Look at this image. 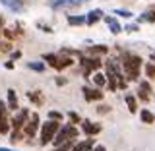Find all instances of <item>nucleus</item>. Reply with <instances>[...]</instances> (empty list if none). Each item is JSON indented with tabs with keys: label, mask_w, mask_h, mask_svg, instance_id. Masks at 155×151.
Returning a JSON list of instances; mask_svg holds the SVG:
<instances>
[{
	"label": "nucleus",
	"mask_w": 155,
	"mask_h": 151,
	"mask_svg": "<svg viewBox=\"0 0 155 151\" xmlns=\"http://www.w3.org/2000/svg\"><path fill=\"white\" fill-rule=\"evenodd\" d=\"M120 66L128 81H138L140 80V70H142V58L134 52H122L120 56Z\"/></svg>",
	"instance_id": "nucleus-1"
},
{
	"label": "nucleus",
	"mask_w": 155,
	"mask_h": 151,
	"mask_svg": "<svg viewBox=\"0 0 155 151\" xmlns=\"http://www.w3.org/2000/svg\"><path fill=\"white\" fill-rule=\"evenodd\" d=\"M58 130H60V122H58V120H51V118H48L47 122H43L41 128H39V143H41V145L52 143V140H54V136H56Z\"/></svg>",
	"instance_id": "nucleus-2"
},
{
	"label": "nucleus",
	"mask_w": 155,
	"mask_h": 151,
	"mask_svg": "<svg viewBox=\"0 0 155 151\" xmlns=\"http://www.w3.org/2000/svg\"><path fill=\"white\" fill-rule=\"evenodd\" d=\"M78 136H80V130H78L74 124H64V126H60V130L56 132L54 140H52V145L58 147V145H62L66 142H74Z\"/></svg>",
	"instance_id": "nucleus-3"
},
{
	"label": "nucleus",
	"mask_w": 155,
	"mask_h": 151,
	"mask_svg": "<svg viewBox=\"0 0 155 151\" xmlns=\"http://www.w3.org/2000/svg\"><path fill=\"white\" fill-rule=\"evenodd\" d=\"M80 64H81V74L84 77H91L93 76V72H97L101 68L103 62L99 60V56H80Z\"/></svg>",
	"instance_id": "nucleus-4"
},
{
	"label": "nucleus",
	"mask_w": 155,
	"mask_h": 151,
	"mask_svg": "<svg viewBox=\"0 0 155 151\" xmlns=\"http://www.w3.org/2000/svg\"><path fill=\"white\" fill-rule=\"evenodd\" d=\"M39 128H41V118H39V114L37 113H31L29 114V120L25 122V126H23V136L25 138H35L37 132H39Z\"/></svg>",
	"instance_id": "nucleus-5"
},
{
	"label": "nucleus",
	"mask_w": 155,
	"mask_h": 151,
	"mask_svg": "<svg viewBox=\"0 0 155 151\" xmlns=\"http://www.w3.org/2000/svg\"><path fill=\"white\" fill-rule=\"evenodd\" d=\"M29 114H31V113H29L27 109H21V107H19V110L16 113V116L10 120V126H12L14 132H21L23 126H25V122L29 120Z\"/></svg>",
	"instance_id": "nucleus-6"
},
{
	"label": "nucleus",
	"mask_w": 155,
	"mask_h": 151,
	"mask_svg": "<svg viewBox=\"0 0 155 151\" xmlns=\"http://www.w3.org/2000/svg\"><path fill=\"white\" fill-rule=\"evenodd\" d=\"M10 109H8V105L4 103V101H0V134L2 136H6L10 132Z\"/></svg>",
	"instance_id": "nucleus-7"
},
{
	"label": "nucleus",
	"mask_w": 155,
	"mask_h": 151,
	"mask_svg": "<svg viewBox=\"0 0 155 151\" xmlns=\"http://www.w3.org/2000/svg\"><path fill=\"white\" fill-rule=\"evenodd\" d=\"M52 10H62V8H78L85 0H47Z\"/></svg>",
	"instance_id": "nucleus-8"
},
{
	"label": "nucleus",
	"mask_w": 155,
	"mask_h": 151,
	"mask_svg": "<svg viewBox=\"0 0 155 151\" xmlns=\"http://www.w3.org/2000/svg\"><path fill=\"white\" fill-rule=\"evenodd\" d=\"M81 91H84V97H85V101H101L105 97V93L101 89H97V87H89V85H85V87H81Z\"/></svg>",
	"instance_id": "nucleus-9"
},
{
	"label": "nucleus",
	"mask_w": 155,
	"mask_h": 151,
	"mask_svg": "<svg viewBox=\"0 0 155 151\" xmlns=\"http://www.w3.org/2000/svg\"><path fill=\"white\" fill-rule=\"evenodd\" d=\"M81 130H84V134L87 136V138H93V136H97L101 132V126L89 122V120H81Z\"/></svg>",
	"instance_id": "nucleus-10"
},
{
	"label": "nucleus",
	"mask_w": 155,
	"mask_h": 151,
	"mask_svg": "<svg viewBox=\"0 0 155 151\" xmlns=\"http://www.w3.org/2000/svg\"><path fill=\"white\" fill-rule=\"evenodd\" d=\"M93 147H95L93 138H87V140H84V142H76L74 145H72L70 151H91Z\"/></svg>",
	"instance_id": "nucleus-11"
},
{
	"label": "nucleus",
	"mask_w": 155,
	"mask_h": 151,
	"mask_svg": "<svg viewBox=\"0 0 155 151\" xmlns=\"http://www.w3.org/2000/svg\"><path fill=\"white\" fill-rule=\"evenodd\" d=\"M0 4H4L6 8H10L12 12H23L25 10V4L21 2V0H0Z\"/></svg>",
	"instance_id": "nucleus-12"
},
{
	"label": "nucleus",
	"mask_w": 155,
	"mask_h": 151,
	"mask_svg": "<svg viewBox=\"0 0 155 151\" xmlns=\"http://www.w3.org/2000/svg\"><path fill=\"white\" fill-rule=\"evenodd\" d=\"M27 99L31 101L33 105H37V107H43L45 105V95H43V91H27Z\"/></svg>",
	"instance_id": "nucleus-13"
},
{
	"label": "nucleus",
	"mask_w": 155,
	"mask_h": 151,
	"mask_svg": "<svg viewBox=\"0 0 155 151\" xmlns=\"http://www.w3.org/2000/svg\"><path fill=\"white\" fill-rule=\"evenodd\" d=\"M103 10H99V8H95V10H91L89 14H87V18H85V23L87 25H95L99 19H103Z\"/></svg>",
	"instance_id": "nucleus-14"
},
{
	"label": "nucleus",
	"mask_w": 155,
	"mask_h": 151,
	"mask_svg": "<svg viewBox=\"0 0 155 151\" xmlns=\"http://www.w3.org/2000/svg\"><path fill=\"white\" fill-rule=\"evenodd\" d=\"M72 64H74V58L60 52V54H58V62H56V68H54V70H64V68H70Z\"/></svg>",
	"instance_id": "nucleus-15"
},
{
	"label": "nucleus",
	"mask_w": 155,
	"mask_h": 151,
	"mask_svg": "<svg viewBox=\"0 0 155 151\" xmlns=\"http://www.w3.org/2000/svg\"><path fill=\"white\" fill-rule=\"evenodd\" d=\"M6 105H8L10 110H14V113H18V110H19L18 95H16V91H14V89H8V101H6Z\"/></svg>",
	"instance_id": "nucleus-16"
},
{
	"label": "nucleus",
	"mask_w": 155,
	"mask_h": 151,
	"mask_svg": "<svg viewBox=\"0 0 155 151\" xmlns=\"http://www.w3.org/2000/svg\"><path fill=\"white\" fill-rule=\"evenodd\" d=\"M103 19L107 21V25H109V29H110V33H113V35H118V33L122 31V27H120V23L116 21V19H114L113 16H105Z\"/></svg>",
	"instance_id": "nucleus-17"
},
{
	"label": "nucleus",
	"mask_w": 155,
	"mask_h": 151,
	"mask_svg": "<svg viewBox=\"0 0 155 151\" xmlns=\"http://www.w3.org/2000/svg\"><path fill=\"white\" fill-rule=\"evenodd\" d=\"M87 52H89L91 56H101V54H107L109 48L103 47V45H91V47H87Z\"/></svg>",
	"instance_id": "nucleus-18"
},
{
	"label": "nucleus",
	"mask_w": 155,
	"mask_h": 151,
	"mask_svg": "<svg viewBox=\"0 0 155 151\" xmlns=\"http://www.w3.org/2000/svg\"><path fill=\"white\" fill-rule=\"evenodd\" d=\"M140 118H142L143 124H153L155 122V114L151 113V110H147V109H142V110H140Z\"/></svg>",
	"instance_id": "nucleus-19"
},
{
	"label": "nucleus",
	"mask_w": 155,
	"mask_h": 151,
	"mask_svg": "<svg viewBox=\"0 0 155 151\" xmlns=\"http://www.w3.org/2000/svg\"><path fill=\"white\" fill-rule=\"evenodd\" d=\"M124 101H126V107H128V110L132 114L138 113V101H136V97L134 95H126L124 97Z\"/></svg>",
	"instance_id": "nucleus-20"
},
{
	"label": "nucleus",
	"mask_w": 155,
	"mask_h": 151,
	"mask_svg": "<svg viewBox=\"0 0 155 151\" xmlns=\"http://www.w3.org/2000/svg\"><path fill=\"white\" fill-rule=\"evenodd\" d=\"M91 77H93V84H95L97 89H99V87H105V85H107V76H105V74H101V72H95V74L91 76Z\"/></svg>",
	"instance_id": "nucleus-21"
},
{
	"label": "nucleus",
	"mask_w": 155,
	"mask_h": 151,
	"mask_svg": "<svg viewBox=\"0 0 155 151\" xmlns=\"http://www.w3.org/2000/svg\"><path fill=\"white\" fill-rule=\"evenodd\" d=\"M138 21H145V23H155V10H147L140 16Z\"/></svg>",
	"instance_id": "nucleus-22"
},
{
	"label": "nucleus",
	"mask_w": 155,
	"mask_h": 151,
	"mask_svg": "<svg viewBox=\"0 0 155 151\" xmlns=\"http://www.w3.org/2000/svg\"><path fill=\"white\" fill-rule=\"evenodd\" d=\"M43 60H45L48 66L56 68V62H58V54H52V52H48V54H43Z\"/></svg>",
	"instance_id": "nucleus-23"
},
{
	"label": "nucleus",
	"mask_w": 155,
	"mask_h": 151,
	"mask_svg": "<svg viewBox=\"0 0 155 151\" xmlns=\"http://www.w3.org/2000/svg\"><path fill=\"white\" fill-rule=\"evenodd\" d=\"M68 23L70 25H81V23H85V18L84 16H68Z\"/></svg>",
	"instance_id": "nucleus-24"
},
{
	"label": "nucleus",
	"mask_w": 155,
	"mask_h": 151,
	"mask_svg": "<svg viewBox=\"0 0 155 151\" xmlns=\"http://www.w3.org/2000/svg\"><path fill=\"white\" fill-rule=\"evenodd\" d=\"M68 120H70V124H74V126H76V124H80V122H81V116L78 114L76 110H70V113H68Z\"/></svg>",
	"instance_id": "nucleus-25"
},
{
	"label": "nucleus",
	"mask_w": 155,
	"mask_h": 151,
	"mask_svg": "<svg viewBox=\"0 0 155 151\" xmlns=\"http://www.w3.org/2000/svg\"><path fill=\"white\" fill-rule=\"evenodd\" d=\"M27 68L33 70V72H45V64H43V62H29Z\"/></svg>",
	"instance_id": "nucleus-26"
},
{
	"label": "nucleus",
	"mask_w": 155,
	"mask_h": 151,
	"mask_svg": "<svg viewBox=\"0 0 155 151\" xmlns=\"http://www.w3.org/2000/svg\"><path fill=\"white\" fill-rule=\"evenodd\" d=\"M23 138H25L23 132H14L12 130V134H10V143H18V142H21Z\"/></svg>",
	"instance_id": "nucleus-27"
},
{
	"label": "nucleus",
	"mask_w": 155,
	"mask_h": 151,
	"mask_svg": "<svg viewBox=\"0 0 155 151\" xmlns=\"http://www.w3.org/2000/svg\"><path fill=\"white\" fill-rule=\"evenodd\" d=\"M145 76H147L149 80H155V64H153V62L145 64Z\"/></svg>",
	"instance_id": "nucleus-28"
},
{
	"label": "nucleus",
	"mask_w": 155,
	"mask_h": 151,
	"mask_svg": "<svg viewBox=\"0 0 155 151\" xmlns=\"http://www.w3.org/2000/svg\"><path fill=\"white\" fill-rule=\"evenodd\" d=\"M48 118H51V120H58V122H62L64 114H62V113H58V110H48Z\"/></svg>",
	"instance_id": "nucleus-29"
},
{
	"label": "nucleus",
	"mask_w": 155,
	"mask_h": 151,
	"mask_svg": "<svg viewBox=\"0 0 155 151\" xmlns=\"http://www.w3.org/2000/svg\"><path fill=\"white\" fill-rule=\"evenodd\" d=\"M74 143H76V140H74V142H66V143L58 145V147H54L52 151H70V149H72V145H74Z\"/></svg>",
	"instance_id": "nucleus-30"
},
{
	"label": "nucleus",
	"mask_w": 155,
	"mask_h": 151,
	"mask_svg": "<svg viewBox=\"0 0 155 151\" xmlns=\"http://www.w3.org/2000/svg\"><path fill=\"white\" fill-rule=\"evenodd\" d=\"M114 14H116V16H120V18H124V19L132 18V12H130V10H114Z\"/></svg>",
	"instance_id": "nucleus-31"
},
{
	"label": "nucleus",
	"mask_w": 155,
	"mask_h": 151,
	"mask_svg": "<svg viewBox=\"0 0 155 151\" xmlns=\"http://www.w3.org/2000/svg\"><path fill=\"white\" fill-rule=\"evenodd\" d=\"M110 110V107H107V105H101V107H97V113L99 114H107Z\"/></svg>",
	"instance_id": "nucleus-32"
},
{
	"label": "nucleus",
	"mask_w": 155,
	"mask_h": 151,
	"mask_svg": "<svg viewBox=\"0 0 155 151\" xmlns=\"http://www.w3.org/2000/svg\"><path fill=\"white\" fill-rule=\"evenodd\" d=\"M39 27H41V31H45V33H52V29L48 27V25H45V23H37Z\"/></svg>",
	"instance_id": "nucleus-33"
},
{
	"label": "nucleus",
	"mask_w": 155,
	"mask_h": 151,
	"mask_svg": "<svg viewBox=\"0 0 155 151\" xmlns=\"http://www.w3.org/2000/svg\"><path fill=\"white\" fill-rule=\"evenodd\" d=\"M124 29L128 33H134V31H138V29H140V25H134V23H132V25H128V27H124Z\"/></svg>",
	"instance_id": "nucleus-34"
},
{
	"label": "nucleus",
	"mask_w": 155,
	"mask_h": 151,
	"mask_svg": "<svg viewBox=\"0 0 155 151\" xmlns=\"http://www.w3.org/2000/svg\"><path fill=\"white\" fill-rule=\"evenodd\" d=\"M66 84H68L66 77H56V85H66Z\"/></svg>",
	"instance_id": "nucleus-35"
},
{
	"label": "nucleus",
	"mask_w": 155,
	"mask_h": 151,
	"mask_svg": "<svg viewBox=\"0 0 155 151\" xmlns=\"http://www.w3.org/2000/svg\"><path fill=\"white\" fill-rule=\"evenodd\" d=\"M18 58H21V51H14L12 52V60H18Z\"/></svg>",
	"instance_id": "nucleus-36"
},
{
	"label": "nucleus",
	"mask_w": 155,
	"mask_h": 151,
	"mask_svg": "<svg viewBox=\"0 0 155 151\" xmlns=\"http://www.w3.org/2000/svg\"><path fill=\"white\" fill-rule=\"evenodd\" d=\"M91 151H107V147H105V145H95Z\"/></svg>",
	"instance_id": "nucleus-37"
},
{
	"label": "nucleus",
	"mask_w": 155,
	"mask_h": 151,
	"mask_svg": "<svg viewBox=\"0 0 155 151\" xmlns=\"http://www.w3.org/2000/svg\"><path fill=\"white\" fill-rule=\"evenodd\" d=\"M0 48L2 51H10V43H0Z\"/></svg>",
	"instance_id": "nucleus-38"
},
{
	"label": "nucleus",
	"mask_w": 155,
	"mask_h": 151,
	"mask_svg": "<svg viewBox=\"0 0 155 151\" xmlns=\"http://www.w3.org/2000/svg\"><path fill=\"white\" fill-rule=\"evenodd\" d=\"M8 68V70H14V60H10V62H6V64H4Z\"/></svg>",
	"instance_id": "nucleus-39"
},
{
	"label": "nucleus",
	"mask_w": 155,
	"mask_h": 151,
	"mask_svg": "<svg viewBox=\"0 0 155 151\" xmlns=\"http://www.w3.org/2000/svg\"><path fill=\"white\" fill-rule=\"evenodd\" d=\"M2 25H4V18L0 16V31H2Z\"/></svg>",
	"instance_id": "nucleus-40"
},
{
	"label": "nucleus",
	"mask_w": 155,
	"mask_h": 151,
	"mask_svg": "<svg viewBox=\"0 0 155 151\" xmlns=\"http://www.w3.org/2000/svg\"><path fill=\"white\" fill-rule=\"evenodd\" d=\"M0 151H14V149H10V147H0Z\"/></svg>",
	"instance_id": "nucleus-41"
},
{
	"label": "nucleus",
	"mask_w": 155,
	"mask_h": 151,
	"mask_svg": "<svg viewBox=\"0 0 155 151\" xmlns=\"http://www.w3.org/2000/svg\"><path fill=\"white\" fill-rule=\"evenodd\" d=\"M151 62H153V64H155V52H153V54H151Z\"/></svg>",
	"instance_id": "nucleus-42"
},
{
	"label": "nucleus",
	"mask_w": 155,
	"mask_h": 151,
	"mask_svg": "<svg viewBox=\"0 0 155 151\" xmlns=\"http://www.w3.org/2000/svg\"><path fill=\"white\" fill-rule=\"evenodd\" d=\"M151 10H155V4H153V6H151Z\"/></svg>",
	"instance_id": "nucleus-43"
}]
</instances>
